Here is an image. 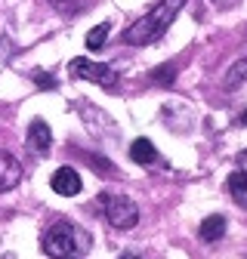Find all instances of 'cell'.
<instances>
[{
  "label": "cell",
  "instance_id": "6da1fadb",
  "mask_svg": "<svg viewBox=\"0 0 247 259\" xmlns=\"http://www.w3.org/2000/svg\"><path fill=\"white\" fill-rule=\"evenodd\" d=\"M182 7H185V0H158L145 16H139L127 31H124V40L133 44V47H145L151 40H158L164 31L176 22Z\"/></svg>",
  "mask_w": 247,
  "mask_h": 259
},
{
  "label": "cell",
  "instance_id": "7a4b0ae2",
  "mask_svg": "<svg viewBox=\"0 0 247 259\" xmlns=\"http://www.w3.org/2000/svg\"><path fill=\"white\" fill-rule=\"evenodd\" d=\"M77 247L87 250L90 241H87L84 232H77L74 225H68V222H56L53 229H47V235H44V253H50V256H56V259L74 256Z\"/></svg>",
  "mask_w": 247,
  "mask_h": 259
},
{
  "label": "cell",
  "instance_id": "3957f363",
  "mask_svg": "<svg viewBox=\"0 0 247 259\" xmlns=\"http://www.w3.org/2000/svg\"><path fill=\"white\" fill-rule=\"evenodd\" d=\"M99 204H102L105 219L120 232L133 229V225L139 222V207L130 198H124V194H99Z\"/></svg>",
  "mask_w": 247,
  "mask_h": 259
},
{
  "label": "cell",
  "instance_id": "277c9868",
  "mask_svg": "<svg viewBox=\"0 0 247 259\" xmlns=\"http://www.w3.org/2000/svg\"><path fill=\"white\" fill-rule=\"evenodd\" d=\"M71 74L80 77V80H90V83H99V87H108L114 90L120 83L117 71L111 65H102V62H90V59H74L71 62Z\"/></svg>",
  "mask_w": 247,
  "mask_h": 259
},
{
  "label": "cell",
  "instance_id": "5b68a950",
  "mask_svg": "<svg viewBox=\"0 0 247 259\" xmlns=\"http://www.w3.org/2000/svg\"><path fill=\"white\" fill-rule=\"evenodd\" d=\"M19 182H22V164L10 151L0 148V191H13Z\"/></svg>",
  "mask_w": 247,
  "mask_h": 259
},
{
  "label": "cell",
  "instance_id": "8992f818",
  "mask_svg": "<svg viewBox=\"0 0 247 259\" xmlns=\"http://www.w3.org/2000/svg\"><path fill=\"white\" fill-rule=\"evenodd\" d=\"M53 191L62 194V198H74V194H80V176H77V170L59 167L53 173Z\"/></svg>",
  "mask_w": 247,
  "mask_h": 259
},
{
  "label": "cell",
  "instance_id": "52a82bcc",
  "mask_svg": "<svg viewBox=\"0 0 247 259\" xmlns=\"http://www.w3.org/2000/svg\"><path fill=\"white\" fill-rule=\"evenodd\" d=\"M31 148H34L37 154H47L50 151V145H53V133H50V126L44 123V120H34L28 126V139H25Z\"/></svg>",
  "mask_w": 247,
  "mask_h": 259
},
{
  "label": "cell",
  "instance_id": "ba28073f",
  "mask_svg": "<svg viewBox=\"0 0 247 259\" xmlns=\"http://www.w3.org/2000/svg\"><path fill=\"white\" fill-rule=\"evenodd\" d=\"M226 235V216L223 213H210L204 222H201V229H198V238L213 244V241H220Z\"/></svg>",
  "mask_w": 247,
  "mask_h": 259
},
{
  "label": "cell",
  "instance_id": "9c48e42d",
  "mask_svg": "<svg viewBox=\"0 0 247 259\" xmlns=\"http://www.w3.org/2000/svg\"><path fill=\"white\" fill-rule=\"evenodd\" d=\"M130 157H133V164H139V167H151L154 160H158V151H154L151 139H136L130 145Z\"/></svg>",
  "mask_w": 247,
  "mask_h": 259
},
{
  "label": "cell",
  "instance_id": "30bf717a",
  "mask_svg": "<svg viewBox=\"0 0 247 259\" xmlns=\"http://www.w3.org/2000/svg\"><path fill=\"white\" fill-rule=\"evenodd\" d=\"M226 188H229V194L235 198V204L247 210V173H244V170H235V173L229 176Z\"/></svg>",
  "mask_w": 247,
  "mask_h": 259
},
{
  "label": "cell",
  "instance_id": "8fae6325",
  "mask_svg": "<svg viewBox=\"0 0 247 259\" xmlns=\"http://www.w3.org/2000/svg\"><path fill=\"white\" fill-rule=\"evenodd\" d=\"M108 31H111V28H108L105 22L93 28L90 34H87V50H93V53H96V50H102V47H105V40H108Z\"/></svg>",
  "mask_w": 247,
  "mask_h": 259
},
{
  "label": "cell",
  "instance_id": "7c38bea8",
  "mask_svg": "<svg viewBox=\"0 0 247 259\" xmlns=\"http://www.w3.org/2000/svg\"><path fill=\"white\" fill-rule=\"evenodd\" d=\"M241 80H247V59L235 62L229 68V74H226V83H241Z\"/></svg>",
  "mask_w": 247,
  "mask_h": 259
},
{
  "label": "cell",
  "instance_id": "4fadbf2b",
  "mask_svg": "<svg viewBox=\"0 0 247 259\" xmlns=\"http://www.w3.org/2000/svg\"><path fill=\"white\" fill-rule=\"evenodd\" d=\"M47 4H53V7L62 10V13H74V10H77V0H47Z\"/></svg>",
  "mask_w": 247,
  "mask_h": 259
},
{
  "label": "cell",
  "instance_id": "5bb4252c",
  "mask_svg": "<svg viewBox=\"0 0 247 259\" xmlns=\"http://www.w3.org/2000/svg\"><path fill=\"white\" fill-rule=\"evenodd\" d=\"M176 71V65H167V68L164 71H158V74H154V80H170V74Z\"/></svg>",
  "mask_w": 247,
  "mask_h": 259
},
{
  "label": "cell",
  "instance_id": "9a60e30c",
  "mask_svg": "<svg viewBox=\"0 0 247 259\" xmlns=\"http://www.w3.org/2000/svg\"><path fill=\"white\" fill-rule=\"evenodd\" d=\"M37 83H40V87H56V77H47V74H37Z\"/></svg>",
  "mask_w": 247,
  "mask_h": 259
},
{
  "label": "cell",
  "instance_id": "2e32d148",
  "mask_svg": "<svg viewBox=\"0 0 247 259\" xmlns=\"http://www.w3.org/2000/svg\"><path fill=\"white\" fill-rule=\"evenodd\" d=\"M238 164H241V170H244V173H247V151H244V154H241V157H238Z\"/></svg>",
  "mask_w": 247,
  "mask_h": 259
},
{
  "label": "cell",
  "instance_id": "e0dca14e",
  "mask_svg": "<svg viewBox=\"0 0 247 259\" xmlns=\"http://www.w3.org/2000/svg\"><path fill=\"white\" fill-rule=\"evenodd\" d=\"M241 123H244V126H247V111H244V114H241Z\"/></svg>",
  "mask_w": 247,
  "mask_h": 259
},
{
  "label": "cell",
  "instance_id": "ac0fdd59",
  "mask_svg": "<svg viewBox=\"0 0 247 259\" xmlns=\"http://www.w3.org/2000/svg\"><path fill=\"white\" fill-rule=\"evenodd\" d=\"M120 259H136V256H120Z\"/></svg>",
  "mask_w": 247,
  "mask_h": 259
},
{
  "label": "cell",
  "instance_id": "d6986e66",
  "mask_svg": "<svg viewBox=\"0 0 247 259\" xmlns=\"http://www.w3.org/2000/svg\"><path fill=\"white\" fill-rule=\"evenodd\" d=\"M68 259H74V256H68Z\"/></svg>",
  "mask_w": 247,
  "mask_h": 259
}]
</instances>
